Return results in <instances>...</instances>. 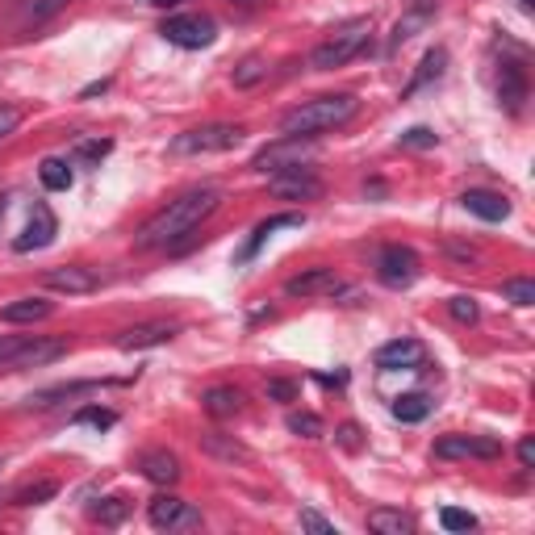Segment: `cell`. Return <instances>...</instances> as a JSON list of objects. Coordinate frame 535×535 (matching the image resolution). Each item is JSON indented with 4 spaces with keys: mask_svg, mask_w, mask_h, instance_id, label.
<instances>
[{
    "mask_svg": "<svg viewBox=\"0 0 535 535\" xmlns=\"http://www.w3.org/2000/svg\"><path fill=\"white\" fill-rule=\"evenodd\" d=\"M218 205H222V193L214 189V184H201V189L180 193L176 201H168L143 230H138L134 247H138V251H164V247H176L180 239H189L193 230H197L209 214H214Z\"/></svg>",
    "mask_w": 535,
    "mask_h": 535,
    "instance_id": "1",
    "label": "cell"
},
{
    "mask_svg": "<svg viewBox=\"0 0 535 535\" xmlns=\"http://www.w3.org/2000/svg\"><path fill=\"white\" fill-rule=\"evenodd\" d=\"M360 113V101L352 97V92H331V97H314L306 105L289 109L281 118V134L285 138H314L322 130H339L347 126Z\"/></svg>",
    "mask_w": 535,
    "mask_h": 535,
    "instance_id": "2",
    "label": "cell"
},
{
    "mask_svg": "<svg viewBox=\"0 0 535 535\" xmlns=\"http://www.w3.org/2000/svg\"><path fill=\"white\" fill-rule=\"evenodd\" d=\"M368 34H372V21H368V17L343 21V26H339L327 42L314 46L310 67H314V72H335V67H343L347 59H356V55L364 51V46H368Z\"/></svg>",
    "mask_w": 535,
    "mask_h": 535,
    "instance_id": "3",
    "label": "cell"
},
{
    "mask_svg": "<svg viewBox=\"0 0 535 535\" xmlns=\"http://www.w3.org/2000/svg\"><path fill=\"white\" fill-rule=\"evenodd\" d=\"M243 134H247L243 126H230V122L197 126L172 138V155H222V151H235L243 143Z\"/></svg>",
    "mask_w": 535,
    "mask_h": 535,
    "instance_id": "4",
    "label": "cell"
},
{
    "mask_svg": "<svg viewBox=\"0 0 535 535\" xmlns=\"http://www.w3.org/2000/svg\"><path fill=\"white\" fill-rule=\"evenodd\" d=\"M159 34L172 46H180V51H205V46H214L218 26H214V17H205V13H180V17H168L164 26H159Z\"/></svg>",
    "mask_w": 535,
    "mask_h": 535,
    "instance_id": "5",
    "label": "cell"
},
{
    "mask_svg": "<svg viewBox=\"0 0 535 535\" xmlns=\"http://www.w3.org/2000/svg\"><path fill=\"white\" fill-rule=\"evenodd\" d=\"M147 519L155 531H189V527H201V510L176 494H159L147 506Z\"/></svg>",
    "mask_w": 535,
    "mask_h": 535,
    "instance_id": "6",
    "label": "cell"
},
{
    "mask_svg": "<svg viewBox=\"0 0 535 535\" xmlns=\"http://www.w3.org/2000/svg\"><path fill=\"white\" fill-rule=\"evenodd\" d=\"M418 272H423L418 268V255L410 247H402V243H393V247H385L377 255V281L385 289H410L418 281Z\"/></svg>",
    "mask_w": 535,
    "mask_h": 535,
    "instance_id": "7",
    "label": "cell"
},
{
    "mask_svg": "<svg viewBox=\"0 0 535 535\" xmlns=\"http://www.w3.org/2000/svg\"><path fill=\"white\" fill-rule=\"evenodd\" d=\"M435 456L439 460H498L502 444L490 435H444L435 444Z\"/></svg>",
    "mask_w": 535,
    "mask_h": 535,
    "instance_id": "8",
    "label": "cell"
},
{
    "mask_svg": "<svg viewBox=\"0 0 535 535\" xmlns=\"http://www.w3.org/2000/svg\"><path fill=\"white\" fill-rule=\"evenodd\" d=\"M306 155H310V143H306V138H285V134H281V143L264 147L260 155L251 159V168L264 172V176H272V172H285V168H301V164H306Z\"/></svg>",
    "mask_w": 535,
    "mask_h": 535,
    "instance_id": "9",
    "label": "cell"
},
{
    "mask_svg": "<svg viewBox=\"0 0 535 535\" xmlns=\"http://www.w3.org/2000/svg\"><path fill=\"white\" fill-rule=\"evenodd\" d=\"M268 189L276 197H289V201H314L322 193V180L310 164H301V168H285V172H272L268 180Z\"/></svg>",
    "mask_w": 535,
    "mask_h": 535,
    "instance_id": "10",
    "label": "cell"
},
{
    "mask_svg": "<svg viewBox=\"0 0 535 535\" xmlns=\"http://www.w3.org/2000/svg\"><path fill=\"white\" fill-rule=\"evenodd\" d=\"M55 235H59V222H55V214L46 205H34V214H30V222H26V230L13 239V251H42V247H51L55 243Z\"/></svg>",
    "mask_w": 535,
    "mask_h": 535,
    "instance_id": "11",
    "label": "cell"
},
{
    "mask_svg": "<svg viewBox=\"0 0 535 535\" xmlns=\"http://www.w3.org/2000/svg\"><path fill=\"white\" fill-rule=\"evenodd\" d=\"M42 285L46 289H55V293H67V297H76V293H92L101 285V276L84 268V264H63V268H51L42 276Z\"/></svg>",
    "mask_w": 535,
    "mask_h": 535,
    "instance_id": "12",
    "label": "cell"
},
{
    "mask_svg": "<svg viewBox=\"0 0 535 535\" xmlns=\"http://www.w3.org/2000/svg\"><path fill=\"white\" fill-rule=\"evenodd\" d=\"M285 293L289 297H335V293H343V281L335 276V268H310V272L293 276Z\"/></svg>",
    "mask_w": 535,
    "mask_h": 535,
    "instance_id": "13",
    "label": "cell"
},
{
    "mask_svg": "<svg viewBox=\"0 0 535 535\" xmlns=\"http://www.w3.org/2000/svg\"><path fill=\"white\" fill-rule=\"evenodd\" d=\"M59 356H67V339H38L30 335L21 343V352L9 360V368H42V364H55Z\"/></svg>",
    "mask_w": 535,
    "mask_h": 535,
    "instance_id": "14",
    "label": "cell"
},
{
    "mask_svg": "<svg viewBox=\"0 0 535 535\" xmlns=\"http://www.w3.org/2000/svg\"><path fill=\"white\" fill-rule=\"evenodd\" d=\"M427 360V347L418 339H393L385 347H377V368L385 372H398V368H418Z\"/></svg>",
    "mask_w": 535,
    "mask_h": 535,
    "instance_id": "15",
    "label": "cell"
},
{
    "mask_svg": "<svg viewBox=\"0 0 535 535\" xmlns=\"http://www.w3.org/2000/svg\"><path fill=\"white\" fill-rule=\"evenodd\" d=\"M498 101H502L506 113L523 109V101H527V72H523V63H515V59L502 63V72H498Z\"/></svg>",
    "mask_w": 535,
    "mask_h": 535,
    "instance_id": "16",
    "label": "cell"
},
{
    "mask_svg": "<svg viewBox=\"0 0 535 535\" xmlns=\"http://www.w3.org/2000/svg\"><path fill=\"white\" fill-rule=\"evenodd\" d=\"M180 327L176 322H143V327H130L118 335V347L122 352H147V347H159V343H168Z\"/></svg>",
    "mask_w": 535,
    "mask_h": 535,
    "instance_id": "17",
    "label": "cell"
},
{
    "mask_svg": "<svg viewBox=\"0 0 535 535\" xmlns=\"http://www.w3.org/2000/svg\"><path fill=\"white\" fill-rule=\"evenodd\" d=\"M460 205L469 209V214H477L481 222H502L510 218V201L502 193H490V189H469L460 197Z\"/></svg>",
    "mask_w": 535,
    "mask_h": 535,
    "instance_id": "18",
    "label": "cell"
},
{
    "mask_svg": "<svg viewBox=\"0 0 535 535\" xmlns=\"http://www.w3.org/2000/svg\"><path fill=\"white\" fill-rule=\"evenodd\" d=\"M51 301L46 297H17L9 306H0V322H9V327H26V322H42L51 318Z\"/></svg>",
    "mask_w": 535,
    "mask_h": 535,
    "instance_id": "19",
    "label": "cell"
},
{
    "mask_svg": "<svg viewBox=\"0 0 535 535\" xmlns=\"http://www.w3.org/2000/svg\"><path fill=\"white\" fill-rule=\"evenodd\" d=\"M138 469H143V477L155 481V485H176L180 481V460L172 452H147L143 460H138Z\"/></svg>",
    "mask_w": 535,
    "mask_h": 535,
    "instance_id": "20",
    "label": "cell"
},
{
    "mask_svg": "<svg viewBox=\"0 0 535 535\" xmlns=\"http://www.w3.org/2000/svg\"><path fill=\"white\" fill-rule=\"evenodd\" d=\"M201 406H205V414H209V418H235V414L243 410V393H239V389H230V385L205 389Z\"/></svg>",
    "mask_w": 535,
    "mask_h": 535,
    "instance_id": "21",
    "label": "cell"
},
{
    "mask_svg": "<svg viewBox=\"0 0 535 535\" xmlns=\"http://www.w3.org/2000/svg\"><path fill=\"white\" fill-rule=\"evenodd\" d=\"M368 531H377V535H410L414 523H410V515H402V510L377 506V510H368Z\"/></svg>",
    "mask_w": 535,
    "mask_h": 535,
    "instance_id": "22",
    "label": "cell"
},
{
    "mask_svg": "<svg viewBox=\"0 0 535 535\" xmlns=\"http://www.w3.org/2000/svg\"><path fill=\"white\" fill-rule=\"evenodd\" d=\"M301 222H306V218H301V214H276V218L260 222V226H255V230H251V239H247V247L239 251V264H247V260H251V255H255V251H260V247H264V239L272 235V230H285V226H301Z\"/></svg>",
    "mask_w": 535,
    "mask_h": 535,
    "instance_id": "23",
    "label": "cell"
},
{
    "mask_svg": "<svg viewBox=\"0 0 535 535\" xmlns=\"http://www.w3.org/2000/svg\"><path fill=\"white\" fill-rule=\"evenodd\" d=\"M444 67H448V51H439V46H435V51H427V55H423V63H418L414 80L406 84V97H414L418 88H427L431 80H439V76H444Z\"/></svg>",
    "mask_w": 535,
    "mask_h": 535,
    "instance_id": "24",
    "label": "cell"
},
{
    "mask_svg": "<svg viewBox=\"0 0 535 535\" xmlns=\"http://www.w3.org/2000/svg\"><path fill=\"white\" fill-rule=\"evenodd\" d=\"M38 180H42V189L67 193V189H72V164H67V159H42V164H38Z\"/></svg>",
    "mask_w": 535,
    "mask_h": 535,
    "instance_id": "25",
    "label": "cell"
},
{
    "mask_svg": "<svg viewBox=\"0 0 535 535\" xmlns=\"http://www.w3.org/2000/svg\"><path fill=\"white\" fill-rule=\"evenodd\" d=\"M201 448L209 456H218V460H247V448L239 444L235 435H222V431H205L201 435Z\"/></svg>",
    "mask_w": 535,
    "mask_h": 535,
    "instance_id": "26",
    "label": "cell"
},
{
    "mask_svg": "<svg viewBox=\"0 0 535 535\" xmlns=\"http://www.w3.org/2000/svg\"><path fill=\"white\" fill-rule=\"evenodd\" d=\"M427 414H431L427 393H406V398L393 402V418H398V423H423Z\"/></svg>",
    "mask_w": 535,
    "mask_h": 535,
    "instance_id": "27",
    "label": "cell"
},
{
    "mask_svg": "<svg viewBox=\"0 0 535 535\" xmlns=\"http://www.w3.org/2000/svg\"><path fill=\"white\" fill-rule=\"evenodd\" d=\"M264 76H268V59H264V55H247V59L235 67V76H230V80H235V88H255Z\"/></svg>",
    "mask_w": 535,
    "mask_h": 535,
    "instance_id": "28",
    "label": "cell"
},
{
    "mask_svg": "<svg viewBox=\"0 0 535 535\" xmlns=\"http://www.w3.org/2000/svg\"><path fill=\"white\" fill-rule=\"evenodd\" d=\"M67 5H72V0H30V9H26V17H21V26H42V21H51Z\"/></svg>",
    "mask_w": 535,
    "mask_h": 535,
    "instance_id": "29",
    "label": "cell"
},
{
    "mask_svg": "<svg viewBox=\"0 0 535 535\" xmlns=\"http://www.w3.org/2000/svg\"><path fill=\"white\" fill-rule=\"evenodd\" d=\"M285 427H289L293 435H301V439H318V435H322V418L310 414V410H293Z\"/></svg>",
    "mask_w": 535,
    "mask_h": 535,
    "instance_id": "30",
    "label": "cell"
},
{
    "mask_svg": "<svg viewBox=\"0 0 535 535\" xmlns=\"http://www.w3.org/2000/svg\"><path fill=\"white\" fill-rule=\"evenodd\" d=\"M502 297L515 301V306H535V281L515 276V281H502Z\"/></svg>",
    "mask_w": 535,
    "mask_h": 535,
    "instance_id": "31",
    "label": "cell"
},
{
    "mask_svg": "<svg viewBox=\"0 0 535 535\" xmlns=\"http://www.w3.org/2000/svg\"><path fill=\"white\" fill-rule=\"evenodd\" d=\"M55 494H59L55 481H38V485H30V490H21V494L13 498V506H38V502H51Z\"/></svg>",
    "mask_w": 535,
    "mask_h": 535,
    "instance_id": "32",
    "label": "cell"
},
{
    "mask_svg": "<svg viewBox=\"0 0 535 535\" xmlns=\"http://www.w3.org/2000/svg\"><path fill=\"white\" fill-rule=\"evenodd\" d=\"M439 523H444V531H473L477 515H469V510H460V506H444L439 510Z\"/></svg>",
    "mask_w": 535,
    "mask_h": 535,
    "instance_id": "33",
    "label": "cell"
},
{
    "mask_svg": "<svg viewBox=\"0 0 535 535\" xmlns=\"http://www.w3.org/2000/svg\"><path fill=\"white\" fill-rule=\"evenodd\" d=\"M435 143H439V134L427 130V126H410V130L398 138V147H410V151H427V147H435Z\"/></svg>",
    "mask_w": 535,
    "mask_h": 535,
    "instance_id": "34",
    "label": "cell"
},
{
    "mask_svg": "<svg viewBox=\"0 0 535 535\" xmlns=\"http://www.w3.org/2000/svg\"><path fill=\"white\" fill-rule=\"evenodd\" d=\"M126 510H130V506H126V498H105L97 510H92V515H97L105 527H118V523L126 519Z\"/></svg>",
    "mask_w": 535,
    "mask_h": 535,
    "instance_id": "35",
    "label": "cell"
},
{
    "mask_svg": "<svg viewBox=\"0 0 535 535\" xmlns=\"http://www.w3.org/2000/svg\"><path fill=\"white\" fill-rule=\"evenodd\" d=\"M76 423H80V427H97V431H105V427L118 423V414H113V410H101V406H88V410L76 414Z\"/></svg>",
    "mask_w": 535,
    "mask_h": 535,
    "instance_id": "36",
    "label": "cell"
},
{
    "mask_svg": "<svg viewBox=\"0 0 535 535\" xmlns=\"http://www.w3.org/2000/svg\"><path fill=\"white\" fill-rule=\"evenodd\" d=\"M427 21V9H418V13H410L406 21H398V26H393V38H389V46H402L406 38H414V30L423 26Z\"/></svg>",
    "mask_w": 535,
    "mask_h": 535,
    "instance_id": "37",
    "label": "cell"
},
{
    "mask_svg": "<svg viewBox=\"0 0 535 535\" xmlns=\"http://www.w3.org/2000/svg\"><path fill=\"white\" fill-rule=\"evenodd\" d=\"M448 314H452L456 322H477L481 310H477V301H473V297H452V301H448Z\"/></svg>",
    "mask_w": 535,
    "mask_h": 535,
    "instance_id": "38",
    "label": "cell"
},
{
    "mask_svg": "<svg viewBox=\"0 0 535 535\" xmlns=\"http://www.w3.org/2000/svg\"><path fill=\"white\" fill-rule=\"evenodd\" d=\"M113 151V143H109V138H92V143H80V159H88V164H101V159Z\"/></svg>",
    "mask_w": 535,
    "mask_h": 535,
    "instance_id": "39",
    "label": "cell"
},
{
    "mask_svg": "<svg viewBox=\"0 0 535 535\" xmlns=\"http://www.w3.org/2000/svg\"><path fill=\"white\" fill-rule=\"evenodd\" d=\"M301 527L314 531V535H339V531H335V523H331V519H322L318 510H301Z\"/></svg>",
    "mask_w": 535,
    "mask_h": 535,
    "instance_id": "40",
    "label": "cell"
},
{
    "mask_svg": "<svg viewBox=\"0 0 535 535\" xmlns=\"http://www.w3.org/2000/svg\"><path fill=\"white\" fill-rule=\"evenodd\" d=\"M30 335H0V368H9V360L21 352V343H26Z\"/></svg>",
    "mask_w": 535,
    "mask_h": 535,
    "instance_id": "41",
    "label": "cell"
},
{
    "mask_svg": "<svg viewBox=\"0 0 535 535\" xmlns=\"http://www.w3.org/2000/svg\"><path fill=\"white\" fill-rule=\"evenodd\" d=\"M21 126V109L17 105H0V138H9Z\"/></svg>",
    "mask_w": 535,
    "mask_h": 535,
    "instance_id": "42",
    "label": "cell"
},
{
    "mask_svg": "<svg viewBox=\"0 0 535 535\" xmlns=\"http://www.w3.org/2000/svg\"><path fill=\"white\" fill-rule=\"evenodd\" d=\"M268 398H276V402H293V398H297V385H293V381H268Z\"/></svg>",
    "mask_w": 535,
    "mask_h": 535,
    "instance_id": "43",
    "label": "cell"
},
{
    "mask_svg": "<svg viewBox=\"0 0 535 535\" xmlns=\"http://www.w3.org/2000/svg\"><path fill=\"white\" fill-rule=\"evenodd\" d=\"M339 444H343L347 452H356V448H360V427H352V423H343V427H339Z\"/></svg>",
    "mask_w": 535,
    "mask_h": 535,
    "instance_id": "44",
    "label": "cell"
},
{
    "mask_svg": "<svg viewBox=\"0 0 535 535\" xmlns=\"http://www.w3.org/2000/svg\"><path fill=\"white\" fill-rule=\"evenodd\" d=\"M519 464H523V469H531V464H535V439L531 435L519 439Z\"/></svg>",
    "mask_w": 535,
    "mask_h": 535,
    "instance_id": "45",
    "label": "cell"
},
{
    "mask_svg": "<svg viewBox=\"0 0 535 535\" xmlns=\"http://www.w3.org/2000/svg\"><path fill=\"white\" fill-rule=\"evenodd\" d=\"M105 88H109V80H97V84H88V88L80 92V97L88 101V97H97V92H105Z\"/></svg>",
    "mask_w": 535,
    "mask_h": 535,
    "instance_id": "46",
    "label": "cell"
},
{
    "mask_svg": "<svg viewBox=\"0 0 535 535\" xmlns=\"http://www.w3.org/2000/svg\"><path fill=\"white\" fill-rule=\"evenodd\" d=\"M155 9H172V5H180V0H151Z\"/></svg>",
    "mask_w": 535,
    "mask_h": 535,
    "instance_id": "47",
    "label": "cell"
},
{
    "mask_svg": "<svg viewBox=\"0 0 535 535\" xmlns=\"http://www.w3.org/2000/svg\"><path fill=\"white\" fill-rule=\"evenodd\" d=\"M519 9H523V13H531V9H535V0H519Z\"/></svg>",
    "mask_w": 535,
    "mask_h": 535,
    "instance_id": "48",
    "label": "cell"
},
{
    "mask_svg": "<svg viewBox=\"0 0 535 535\" xmlns=\"http://www.w3.org/2000/svg\"><path fill=\"white\" fill-rule=\"evenodd\" d=\"M239 5H255V0H239Z\"/></svg>",
    "mask_w": 535,
    "mask_h": 535,
    "instance_id": "49",
    "label": "cell"
},
{
    "mask_svg": "<svg viewBox=\"0 0 535 535\" xmlns=\"http://www.w3.org/2000/svg\"><path fill=\"white\" fill-rule=\"evenodd\" d=\"M0 464H5V460H0Z\"/></svg>",
    "mask_w": 535,
    "mask_h": 535,
    "instance_id": "50",
    "label": "cell"
}]
</instances>
